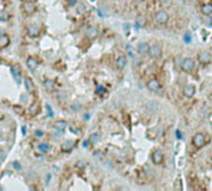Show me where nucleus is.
Instances as JSON below:
<instances>
[{"instance_id":"nucleus-1","label":"nucleus","mask_w":212,"mask_h":191,"mask_svg":"<svg viewBox=\"0 0 212 191\" xmlns=\"http://www.w3.org/2000/svg\"><path fill=\"white\" fill-rule=\"evenodd\" d=\"M192 143L196 148H202L205 144H206V138L202 133H197L195 134L194 138H192Z\"/></svg>"},{"instance_id":"nucleus-2","label":"nucleus","mask_w":212,"mask_h":191,"mask_svg":"<svg viewBox=\"0 0 212 191\" xmlns=\"http://www.w3.org/2000/svg\"><path fill=\"white\" fill-rule=\"evenodd\" d=\"M155 20H156L158 24H165L169 21V14L165 11V10H159L155 14Z\"/></svg>"},{"instance_id":"nucleus-3","label":"nucleus","mask_w":212,"mask_h":191,"mask_svg":"<svg viewBox=\"0 0 212 191\" xmlns=\"http://www.w3.org/2000/svg\"><path fill=\"white\" fill-rule=\"evenodd\" d=\"M194 67H195V61L192 60V58H184L182 60V63H181V68L184 71L186 72H190L191 70H194Z\"/></svg>"},{"instance_id":"nucleus-4","label":"nucleus","mask_w":212,"mask_h":191,"mask_svg":"<svg viewBox=\"0 0 212 191\" xmlns=\"http://www.w3.org/2000/svg\"><path fill=\"white\" fill-rule=\"evenodd\" d=\"M75 145H76V141H75V140L67 139V140H65V141H62V144H61V150L65 151V153L71 151V150L75 148Z\"/></svg>"},{"instance_id":"nucleus-5","label":"nucleus","mask_w":212,"mask_h":191,"mask_svg":"<svg viewBox=\"0 0 212 191\" xmlns=\"http://www.w3.org/2000/svg\"><path fill=\"white\" fill-rule=\"evenodd\" d=\"M149 55H150V57L153 58H158L161 56V49H160V46L156 45V44H154L150 46V49H149Z\"/></svg>"},{"instance_id":"nucleus-6","label":"nucleus","mask_w":212,"mask_h":191,"mask_svg":"<svg viewBox=\"0 0 212 191\" xmlns=\"http://www.w3.org/2000/svg\"><path fill=\"white\" fill-rule=\"evenodd\" d=\"M148 88L150 89L151 92H158L161 89V84H160V82L158 81L156 78H153L150 79V81L148 82Z\"/></svg>"},{"instance_id":"nucleus-7","label":"nucleus","mask_w":212,"mask_h":191,"mask_svg":"<svg viewBox=\"0 0 212 191\" xmlns=\"http://www.w3.org/2000/svg\"><path fill=\"white\" fill-rule=\"evenodd\" d=\"M98 34H99V30L97 28H94V26H89V28H87V30H86V37L89 39V40L96 39L98 36Z\"/></svg>"},{"instance_id":"nucleus-8","label":"nucleus","mask_w":212,"mask_h":191,"mask_svg":"<svg viewBox=\"0 0 212 191\" xmlns=\"http://www.w3.org/2000/svg\"><path fill=\"white\" fill-rule=\"evenodd\" d=\"M10 70H11V75L15 78V81H16L18 83H20V79H21V68H20V66L14 65V66H11Z\"/></svg>"},{"instance_id":"nucleus-9","label":"nucleus","mask_w":212,"mask_h":191,"mask_svg":"<svg viewBox=\"0 0 212 191\" xmlns=\"http://www.w3.org/2000/svg\"><path fill=\"white\" fill-rule=\"evenodd\" d=\"M151 160L154 164H161L164 160V154L161 150H155L151 155Z\"/></svg>"},{"instance_id":"nucleus-10","label":"nucleus","mask_w":212,"mask_h":191,"mask_svg":"<svg viewBox=\"0 0 212 191\" xmlns=\"http://www.w3.org/2000/svg\"><path fill=\"white\" fill-rule=\"evenodd\" d=\"M40 34V28L37 25L35 24H31L27 26V35L31 36V37H36V36H39Z\"/></svg>"},{"instance_id":"nucleus-11","label":"nucleus","mask_w":212,"mask_h":191,"mask_svg":"<svg viewBox=\"0 0 212 191\" xmlns=\"http://www.w3.org/2000/svg\"><path fill=\"white\" fill-rule=\"evenodd\" d=\"M24 11L26 14H34L36 11V6L32 1H24Z\"/></svg>"},{"instance_id":"nucleus-12","label":"nucleus","mask_w":212,"mask_h":191,"mask_svg":"<svg viewBox=\"0 0 212 191\" xmlns=\"http://www.w3.org/2000/svg\"><path fill=\"white\" fill-rule=\"evenodd\" d=\"M182 92H184V95H185V97L191 98V97H192V95L195 94L196 89H195V87L192 86V84H187V86H185V87H184Z\"/></svg>"},{"instance_id":"nucleus-13","label":"nucleus","mask_w":212,"mask_h":191,"mask_svg":"<svg viewBox=\"0 0 212 191\" xmlns=\"http://www.w3.org/2000/svg\"><path fill=\"white\" fill-rule=\"evenodd\" d=\"M211 60V55L208 54L207 51H202L199 54V61L201 63H208Z\"/></svg>"},{"instance_id":"nucleus-14","label":"nucleus","mask_w":212,"mask_h":191,"mask_svg":"<svg viewBox=\"0 0 212 191\" xmlns=\"http://www.w3.org/2000/svg\"><path fill=\"white\" fill-rule=\"evenodd\" d=\"M149 49H150V46H149L148 42H140V44L138 45V52L140 55H145L149 52Z\"/></svg>"},{"instance_id":"nucleus-15","label":"nucleus","mask_w":212,"mask_h":191,"mask_svg":"<svg viewBox=\"0 0 212 191\" xmlns=\"http://www.w3.org/2000/svg\"><path fill=\"white\" fill-rule=\"evenodd\" d=\"M116 66H117V68H119V70H123V68L127 66V58L124 57V56H122V55L119 57H117Z\"/></svg>"},{"instance_id":"nucleus-16","label":"nucleus","mask_w":212,"mask_h":191,"mask_svg":"<svg viewBox=\"0 0 212 191\" xmlns=\"http://www.w3.org/2000/svg\"><path fill=\"white\" fill-rule=\"evenodd\" d=\"M9 44H10V37L6 34H1V36H0V47L5 49Z\"/></svg>"},{"instance_id":"nucleus-17","label":"nucleus","mask_w":212,"mask_h":191,"mask_svg":"<svg viewBox=\"0 0 212 191\" xmlns=\"http://www.w3.org/2000/svg\"><path fill=\"white\" fill-rule=\"evenodd\" d=\"M26 65H27V67L30 68L31 71H35L36 68H37V66H39V62L36 61L35 58L29 57V58H27V61H26Z\"/></svg>"},{"instance_id":"nucleus-18","label":"nucleus","mask_w":212,"mask_h":191,"mask_svg":"<svg viewBox=\"0 0 212 191\" xmlns=\"http://www.w3.org/2000/svg\"><path fill=\"white\" fill-rule=\"evenodd\" d=\"M201 13L204 15H212V4L206 3L201 6Z\"/></svg>"},{"instance_id":"nucleus-19","label":"nucleus","mask_w":212,"mask_h":191,"mask_svg":"<svg viewBox=\"0 0 212 191\" xmlns=\"http://www.w3.org/2000/svg\"><path fill=\"white\" fill-rule=\"evenodd\" d=\"M37 149H39L41 153H47V151L51 149V146H50V144H49V143L42 141V143H40V144H39Z\"/></svg>"},{"instance_id":"nucleus-20","label":"nucleus","mask_w":212,"mask_h":191,"mask_svg":"<svg viewBox=\"0 0 212 191\" xmlns=\"http://www.w3.org/2000/svg\"><path fill=\"white\" fill-rule=\"evenodd\" d=\"M66 127H67V123L65 120H57L55 123V128L57 129L58 132H63L66 129Z\"/></svg>"},{"instance_id":"nucleus-21","label":"nucleus","mask_w":212,"mask_h":191,"mask_svg":"<svg viewBox=\"0 0 212 191\" xmlns=\"http://www.w3.org/2000/svg\"><path fill=\"white\" fill-rule=\"evenodd\" d=\"M25 87H26V89L29 92H32L34 89H35V86H34V82H32V79L31 78H25Z\"/></svg>"},{"instance_id":"nucleus-22","label":"nucleus","mask_w":212,"mask_h":191,"mask_svg":"<svg viewBox=\"0 0 212 191\" xmlns=\"http://www.w3.org/2000/svg\"><path fill=\"white\" fill-rule=\"evenodd\" d=\"M101 140V135L98 133H92L89 137H88V141H91L92 144H97L98 141Z\"/></svg>"},{"instance_id":"nucleus-23","label":"nucleus","mask_w":212,"mask_h":191,"mask_svg":"<svg viewBox=\"0 0 212 191\" xmlns=\"http://www.w3.org/2000/svg\"><path fill=\"white\" fill-rule=\"evenodd\" d=\"M9 19H10V16H9L6 10H1V13H0V20H1L3 23H5V21H8Z\"/></svg>"},{"instance_id":"nucleus-24","label":"nucleus","mask_w":212,"mask_h":191,"mask_svg":"<svg viewBox=\"0 0 212 191\" xmlns=\"http://www.w3.org/2000/svg\"><path fill=\"white\" fill-rule=\"evenodd\" d=\"M145 24H146V19L145 18L139 16L137 19V26H139V28H143V26H145Z\"/></svg>"},{"instance_id":"nucleus-25","label":"nucleus","mask_w":212,"mask_h":191,"mask_svg":"<svg viewBox=\"0 0 212 191\" xmlns=\"http://www.w3.org/2000/svg\"><path fill=\"white\" fill-rule=\"evenodd\" d=\"M40 110V105H39V103H35V104H32L30 107V112H31V114L32 115H35L36 113H37Z\"/></svg>"},{"instance_id":"nucleus-26","label":"nucleus","mask_w":212,"mask_h":191,"mask_svg":"<svg viewBox=\"0 0 212 191\" xmlns=\"http://www.w3.org/2000/svg\"><path fill=\"white\" fill-rule=\"evenodd\" d=\"M44 84L47 89H54V87H55V83H54L52 79H46V81L44 82Z\"/></svg>"},{"instance_id":"nucleus-27","label":"nucleus","mask_w":212,"mask_h":191,"mask_svg":"<svg viewBox=\"0 0 212 191\" xmlns=\"http://www.w3.org/2000/svg\"><path fill=\"white\" fill-rule=\"evenodd\" d=\"M77 13H78V14H83V13H86V6H85L83 4L77 5Z\"/></svg>"},{"instance_id":"nucleus-28","label":"nucleus","mask_w":212,"mask_h":191,"mask_svg":"<svg viewBox=\"0 0 212 191\" xmlns=\"http://www.w3.org/2000/svg\"><path fill=\"white\" fill-rule=\"evenodd\" d=\"M57 97H58L60 100H65L66 97H67V95H66V92H65V91H60V92L57 93Z\"/></svg>"},{"instance_id":"nucleus-29","label":"nucleus","mask_w":212,"mask_h":191,"mask_svg":"<svg viewBox=\"0 0 212 191\" xmlns=\"http://www.w3.org/2000/svg\"><path fill=\"white\" fill-rule=\"evenodd\" d=\"M97 93H98V94H104V93H106L104 87H103V86H98V87H97Z\"/></svg>"},{"instance_id":"nucleus-30","label":"nucleus","mask_w":212,"mask_h":191,"mask_svg":"<svg viewBox=\"0 0 212 191\" xmlns=\"http://www.w3.org/2000/svg\"><path fill=\"white\" fill-rule=\"evenodd\" d=\"M35 135L39 137V138H41V137H44V132L41 130V129H37V130H35Z\"/></svg>"},{"instance_id":"nucleus-31","label":"nucleus","mask_w":212,"mask_h":191,"mask_svg":"<svg viewBox=\"0 0 212 191\" xmlns=\"http://www.w3.org/2000/svg\"><path fill=\"white\" fill-rule=\"evenodd\" d=\"M127 51H128L129 56H133V47L130 45H127Z\"/></svg>"},{"instance_id":"nucleus-32","label":"nucleus","mask_w":212,"mask_h":191,"mask_svg":"<svg viewBox=\"0 0 212 191\" xmlns=\"http://www.w3.org/2000/svg\"><path fill=\"white\" fill-rule=\"evenodd\" d=\"M77 0H68V5L70 6H75V5H77Z\"/></svg>"},{"instance_id":"nucleus-33","label":"nucleus","mask_w":212,"mask_h":191,"mask_svg":"<svg viewBox=\"0 0 212 191\" xmlns=\"http://www.w3.org/2000/svg\"><path fill=\"white\" fill-rule=\"evenodd\" d=\"M46 108H47V110H49V115H50V117H52V115H54V113H52V108H51V105H49V104H47V105H46Z\"/></svg>"},{"instance_id":"nucleus-34","label":"nucleus","mask_w":212,"mask_h":191,"mask_svg":"<svg viewBox=\"0 0 212 191\" xmlns=\"http://www.w3.org/2000/svg\"><path fill=\"white\" fill-rule=\"evenodd\" d=\"M184 40H185L186 42H187V44H190V41H191V36H190L189 34H186V35H185V37H184Z\"/></svg>"},{"instance_id":"nucleus-35","label":"nucleus","mask_w":212,"mask_h":191,"mask_svg":"<svg viewBox=\"0 0 212 191\" xmlns=\"http://www.w3.org/2000/svg\"><path fill=\"white\" fill-rule=\"evenodd\" d=\"M163 4H165V5H169V4H171L173 3V0H160Z\"/></svg>"},{"instance_id":"nucleus-36","label":"nucleus","mask_w":212,"mask_h":191,"mask_svg":"<svg viewBox=\"0 0 212 191\" xmlns=\"http://www.w3.org/2000/svg\"><path fill=\"white\" fill-rule=\"evenodd\" d=\"M76 166H77V168H83V166H85V163H83V161H78V163L76 164Z\"/></svg>"},{"instance_id":"nucleus-37","label":"nucleus","mask_w":212,"mask_h":191,"mask_svg":"<svg viewBox=\"0 0 212 191\" xmlns=\"http://www.w3.org/2000/svg\"><path fill=\"white\" fill-rule=\"evenodd\" d=\"M14 166H15V168H16V169H18V170H21V165H20V164H19V163H16V161H15V163H14Z\"/></svg>"},{"instance_id":"nucleus-38","label":"nucleus","mask_w":212,"mask_h":191,"mask_svg":"<svg viewBox=\"0 0 212 191\" xmlns=\"http://www.w3.org/2000/svg\"><path fill=\"white\" fill-rule=\"evenodd\" d=\"M50 180H51V174H49L47 176H46V184H49V183H50Z\"/></svg>"},{"instance_id":"nucleus-39","label":"nucleus","mask_w":212,"mask_h":191,"mask_svg":"<svg viewBox=\"0 0 212 191\" xmlns=\"http://www.w3.org/2000/svg\"><path fill=\"white\" fill-rule=\"evenodd\" d=\"M0 153H1V161H4V159H5V153H4V150H1Z\"/></svg>"},{"instance_id":"nucleus-40","label":"nucleus","mask_w":212,"mask_h":191,"mask_svg":"<svg viewBox=\"0 0 212 191\" xmlns=\"http://www.w3.org/2000/svg\"><path fill=\"white\" fill-rule=\"evenodd\" d=\"M72 108H73V109H78V108H81V105H77V104H75V105H72Z\"/></svg>"},{"instance_id":"nucleus-41","label":"nucleus","mask_w":212,"mask_h":191,"mask_svg":"<svg viewBox=\"0 0 212 191\" xmlns=\"http://www.w3.org/2000/svg\"><path fill=\"white\" fill-rule=\"evenodd\" d=\"M176 137H177V138L181 137V134H180V132H177V133H176Z\"/></svg>"},{"instance_id":"nucleus-42","label":"nucleus","mask_w":212,"mask_h":191,"mask_svg":"<svg viewBox=\"0 0 212 191\" xmlns=\"http://www.w3.org/2000/svg\"><path fill=\"white\" fill-rule=\"evenodd\" d=\"M134 1H137V3H140V1H143V0H134Z\"/></svg>"},{"instance_id":"nucleus-43","label":"nucleus","mask_w":212,"mask_h":191,"mask_svg":"<svg viewBox=\"0 0 212 191\" xmlns=\"http://www.w3.org/2000/svg\"><path fill=\"white\" fill-rule=\"evenodd\" d=\"M23 1H32V0H23Z\"/></svg>"}]
</instances>
